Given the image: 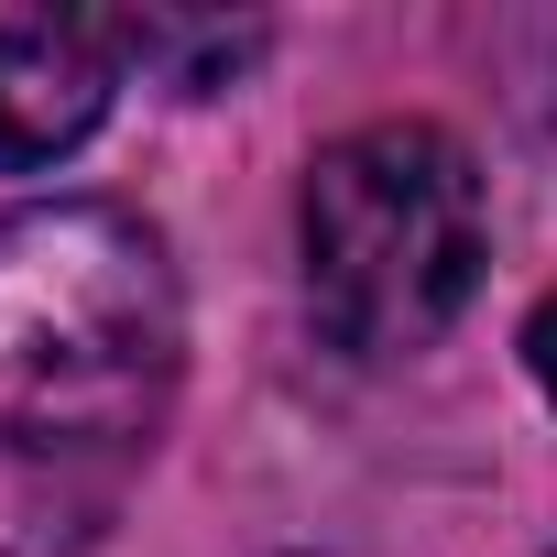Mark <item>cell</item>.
Instances as JSON below:
<instances>
[{"label":"cell","mask_w":557,"mask_h":557,"mask_svg":"<svg viewBox=\"0 0 557 557\" xmlns=\"http://www.w3.org/2000/svg\"><path fill=\"white\" fill-rule=\"evenodd\" d=\"M186 372L164 240L110 197L0 219V557H88Z\"/></svg>","instance_id":"obj_1"},{"label":"cell","mask_w":557,"mask_h":557,"mask_svg":"<svg viewBox=\"0 0 557 557\" xmlns=\"http://www.w3.org/2000/svg\"><path fill=\"white\" fill-rule=\"evenodd\" d=\"M481 164L437 121H372L307 164V307L350 361H405L448 339V318L481 285Z\"/></svg>","instance_id":"obj_2"},{"label":"cell","mask_w":557,"mask_h":557,"mask_svg":"<svg viewBox=\"0 0 557 557\" xmlns=\"http://www.w3.org/2000/svg\"><path fill=\"white\" fill-rule=\"evenodd\" d=\"M121 88V55H110V23H0V175L23 164H55L99 132Z\"/></svg>","instance_id":"obj_3"},{"label":"cell","mask_w":557,"mask_h":557,"mask_svg":"<svg viewBox=\"0 0 557 557\" xmlns=\"http://www.w3.org/2000/svg\"><path fill=\"white\" fill-rule=\"evenodd\" d=\"M251 23H164V12H143V23H110V55L121 66H175V88H230L240 66H251Z\"/></svg>","instance_id":"obj_4"},{"label":"cell","mask_w":557,"mask_h":557,"mask_svg":"<svg viewBox=\"0 0 557 557\" xmlns=\"http://www.w3.org/2000/svg\"><path fill=\"white\" fill-rule=\"evenodd\" d=\"M524 361H535V383H546V405H557V296L524 318Z\"/></svg>","instance_id":"obj_5"}]
</instances>
